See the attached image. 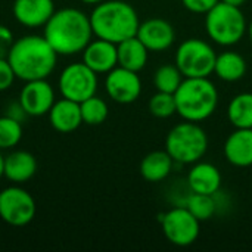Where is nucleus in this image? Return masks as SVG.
<instances>
[{
    "label": "nucleus",
    "instance_id": "obj_20",
    "mask_svg": "<svg viewBox=\"0 0 252 252\" xmlns=\"http://www.w3.org/2000/svg\"><path fill=\"white\" fill-rule=\"evenodd\" d=\"M117 52H118V66H123L126 69L139 72L140 69L145 68L148 62L149 50L136 35L118 43Z\"/></svg>",
    "mask_w": 252,
    "mask_h": 252
},
{
    "label": "nucleus",
    "instance_id": "obj_36",
    "mask_svg": "<svg viewBox=\"0 0 252 252\" xmlns=\"http://www.w3.org/2000/svg\"><path fill=\"white\" fill-rule=\"evenodd\" d=\"M247 31H248L250 38H251V41H252V19H251V22H250V25H248V28H247Z\"/></svg>",
    "mask_w": 252,
    "mask_h": 252
},
{
    "label": "nucleus",
    "instance_id": "obj_24",
    "mask_svg": "<svg viewBox=\"0 0 252 252\" xmlns=\"http://www.w3.org/2000/svg\"><path fill=\"white\" fill-rule=\"evenodd\" d=\"M185 207L199 221H207V220L213 219L219 210L214 195H204V193H195V192H192V195L188 196Z\"/></svg>",
    "mask_w": 252,
    "mask_h": 252
},
{
    "label": "nucleus",
    "instance_id": "obj_8",
    "mask_svg": "<svg viewBox=\"0 0 252 252\" xmlns=\"http://www.w3.org/2000/svg\"><path fill=\"white\" fill-rule=\"evenodd\" d=\"M58 84L62 97L81 103L96 94L97 74L84 62L69 63L62 69Z\"/></svg>",
    "mask_w": 252,
    "mask_h": 252
},
{
    "label": "nucleus",
    "instance_id": "obj_15",
    "mask_svg": "<svg viewBox=\"0 0 252 252\" xmlns=\"http://www.w3.org/2000/svg\"><path fill=\"white\" fill-rule=\"evenodd\" d=\"M15 19L30 28L44 27L55 12L53 0H15L13 1Z\"/></svg>",
    "mask_w": 252,
    "mask_h": 252
},
{
    "label": "nucleus",
    "instance_id": "obj_28",
    "mask_svg": "<svg viewBox=\"0 0 252 252\" xmlns=\"http://www.w3.org/2000/svg\"><path fill=\"white\" fill-rule=\"evenodd\" d=\"M149 111L157 118H170L171 115L177 114L174 94L157 92L149 100Z\"/></svg>",
    "mask_w": 252,
    "mask_h": 252
},
{
    "label": "nucleus",
    "instance_id": "obj_14",
    "mask_svg": "<svg viewBox=\"0 0 252 252\" xmlns=\"http://www.w3.org/2000/svg\"><path fill=\"white\" fill-rule=\"evenodd\" d=\"M83 62L96 74H108L118 65L117 44L103 38L92 40L83 50Z\"/></svg>",
    "mask_w": 252,
    "mask_h": 252
},
{
    "label": "nucleus",
    "instance_id": "obj_21",
    "mask_svg": "<svg viewBox=\"0 0 252 252\" xmlns=\"http://www.w3.org/2000/svg\"><path fill=\"white\" fill-rule=\"evenodd\" d=\"M174 165V159L167 151H155L148 154L140 162V174L146 182L158 183L165 180Z\"/></svg>",
    "mask_w": 252,
    "mask_h": 252
},
{
    "label": "nucleus",
    "instance_id": "obj_33",
    "mask_svg": "<svg viewBox=\"0 0 252 252\" xmlns=\"http://www.w3.org/2000/svg\"><path fill=\"white\" fill-rule=\"evenodd\" d=\"M220 1L227 3V4H232V6H238V7H241V6H244V4H245V1H247V0H220Z\"/></svg>",
    "mask_w": 252,
    "mask_h": 252
},
{
    "label": "nucleus",
    "instance_id": "obj_22",
    "mask_svg": "<svg viewBox=\"0 0 252 252\" xmlns=\"http://www.w3.org/2000/svg\"><path fill=\"white\" fill-rule=\"evenodd\" d=\"M214 74L227 83L239 81L247 74V62L244 56L236 52H223L216 59Z\"/></svg>",
    "mask_w": 252,
    "mask_h": 252
},
{
    "label": "nucleus",
    "instance_id": "obj_25",
    "mask_svg": "<svg viewBox=\"0 0 252 252\" xmlns=\"http://www.w3.org/2000/svg\"><path fill=\"white\" fill-rule=\"evenodd\" d=\"M80 109H81L83 123L87 126H99V124L105 123V120L108 118V114H109L106 102L103 99L97 97L96 94L83 100L80 103Z\"/></svg>",
    "mask_w": 252,
    "mask_h": 252
},
{
    "label": "nucleus",
    "instance_id": "obj_19",
    "mask_svg": "<svg viewBox=\"0 0 252 252\" xmlns=\"http://www.w3.org/2000/svg\"><path fill=\"white\" fill-rule=\"evenodd\" d=\"M35 171L37 161L34 155L27 151H15L4 157L3 176L16 185L28 182L35 174Z\"/></svg>",
    "mask_w": 252,
    "mask_h": 252
},
{
    "label": "nucleus",
    "instance_id": "obj_18",
    "mask_svg": "<svg viewBox=\"0 0 252 252\" xmlns=\"http://www.w3.org/2000/svg\"><path fill=\"white\" fill-rule=\"evenodd\" d=\"M188 185L195 193L216 195L221 188V173L210 162H195L188 174Z\"/></svg>",
    "mask_w": 252,
    "mask_h": 252
},
{
    "label": "nucleus",
    "instance_id": "obj_23",
    "mask_svg": "<svg viewBox=\"0 0 252 252\" xmlns=\"http://www.w3.org/2000/svg\"><path fill=\"white\" fill-rule=\"evenodd\" d=\"M227 117L236 128H252V93L236 94L229 103Z\"/></svg>",
    "mask_w": 252,
    "mask_h": 252
},
{
    "label": "nucleus",
    "instance_id": "obj_26",
    "mask_svg": "<svg viewBox=\"0 0 252 252\" xmlns=\"http://www.w3.org/2000/svg\"><path fill=\"white\" fill-rule=\"evenodd\" d=\"M183 81V74L180 69L174 65H162L159 66L154 74V84L158 92L165 93H176L179 86Z\"/></svg>",
    "mask_w": 252,
    "mask_h": 252
},
{
    "label": "nucleus",
    "instance_id": "obj_1",
    "mask_svg": "<svg viewBox=\"0 0 252 252\" xmlns=\"http://www.w3.org/2000/svg\"><path fill=\"white\" fill-rule=\"evenodd\" d=\"M43 35L58 55L80 53L93 37L90 16L75 7L55 10L44 25Z\"/></svg>",
    "mask_w": 252,
    "mask_h": 252
},
{
    "label": "nucleus",
    "instance_id": "obj_3",
    "mask_svg": "<svg viewBox=\"0 0 252 252\" xmlns=\"http://www.w3.org/2000/svg\"><path fill=\"white\" fill-rule=\"evenodd\" d=\"M93 35L115 44L134 37L139 30V16L131 4L123 0H105L90 13Z\"/></svg>",
    "mask_w": 252,
    "mask_h": 252
},
{
    "label": "nucleus",
    "instance_id": "obj_32",
    "mask_svg": "<svg viewBox=\"0 0 252 252\" xmlns=\"http://www.w3.org/2000/svg\"><path fill=\"white\" fill-rule=\"evenodd\" d=\"M6 115L10 117V118H13V120H16V121H19V123H22V121L28 117L27 112H25V109H24L22 105L19 103V100L15 102V103H10V105L7 106Z\"/></svg>",
    "mask_w": 252,
    "mask_h": 252
},
{
    "label": "nucleus",
    "instance_id": "obj_34",
    "mask_svg": "<svg viewBox=\"0 0 252 252\" xmlns=\"http://www.w3.org/2000/svg\"><path fill=\"white\" fill-rule=\"evenodd\" d=\"M3 167H4V157H1L0 154V179L3 177Z\"/></svg>",
    "mask_w": 252,
    "mask_h": 252
},
{
    "label": "nucleus",
    "instance_id": "obj_17",
    "mask_svg": "<svg viewBox=\"0 0 252 252\" xmlns=\"http://www.w3.org/2000/svg\"><path fill=\"white\" fill-rule=\"evenodd\" d=\"M49 121L52 127L59 133H71L77 130L83 123L80 103L62 97L61 100L55 102L53 106L50 108Z\"/></svg>",
    "mask_w": 252,
    "mask_h": 252
},
{
    "label": "nucleus",
    "instance_id": "obj_10",
    "mask_svg": "<svg viewBox=\"0 0 252 252\" xmlns=\"http://www.w3.org/2000/svg\"><path fill=\"white\" fill-rule=\"evenodd\" d=\"M35 201L25 189L9 186L0 192V219L13 227L30 224L35 217Z\"/></svg>",
    "mask_w": 252,
    "mask_h": 252
},
{
    "label": "nucleus",
    "instance_id": "obj_35",
    "mask_svg": "<svg viewBox=\"0 0 252 252\" xmlns=\"http://www.w3.org/2000/svg\"><path fill=\"white\" fill-rule=\"evenodd\" d=\"M81 1H84V3H87V4H99V3H102V1H105V0H81Z\"/></svg>",
    "mask_w": 252,
    "mask_h": 252
},
{
    "label": "nucleus",
    "instance_id": "obj_12",
    "mask_svg": "<svg viewBox=\"0 0 252 252\" xmlns=\"http://www.w3.org/2000/svg\"><path fill=\"white\" fill-rule=\"evenodd\" d=\"M19 103L28 117L46 115L55 103V90L46 78L25 81L19 93Z\"/></svg>",
    "mask_w": 252,
    "mask_h": 252
},
{
    "label": "nucleus",
    "instance_id": "obj_5",
    "mask_svg": "<svg viewBox=\"0 0 252 252\" xmlns=\"http://www.w3.org/2000/svg\"><path fill=\"white\" fill-rule=\"evenodd\" d=\"M205 15V30L214 43L233 46L244 38L248 25L241 7L219 1Z\"/></svg>",
    "mask_w": 252,
    "mask_h": 252
},
{
    "label": "nucleus",
    "instance_id": "obj_4",
    "mask_svg": "<svg viewBox=\"0 0 252 252\" xmlns=\"http://www.w3.org/2000/svg\"><path fill=\"white\" fill-rule=\"evenodd\" d=\"M177 114L185 121L199 123L210 118L219 105L217 87L208 77L185 78L174 93Z\"/></svg>",
    "mask_w": 252,
    "mask_h": 252
},
{
    "label": "nucleus",
    "instance_id": "obj_7",
    "mask_svg": "<svg viewBox=\"0 0 252 252\" xmlns=\"http://www.w3.org/2000/svg\"><path fill=\"white\" fill-rule=\"evenodd\" d=\"M216 59L217 53L210 43L201 38H188L177 47L174 63L185 78H199L214 72Z\"/></svg>",
    "mask_w": 252,
    "mask_h": 252
},
{
    "label": "nucleus",
    "instance_id": "obj_27",
    "mask_svg": "<svg viewBox=\"0 0 252 252\" xmlns=\"http://www.w3.org/2000/svg\"><path fill=\"white\" fill-rule=\"evenodd\" d=\"M22 139V123L7 117H0V149L15 148Z\"/></svg>",
    "mask_w": 252,
    "mask_h": 252
},
{
    "label": "nucleus",
    "instance_id": "obj_16",
    "mask_svg": "<svg viewBox=\"0 0 252 252\" xmlns=\"http://www.w3.org/2000/svg\"><path fill=\"white\" fill-rule=\"evenodd\" d=\"M224 158L235 167L252 165V128H236L224 142Z\"/></svg>",
    "mask_w": 252,
    "mask_h": 252
},
{
    "label": "nucleus",
    "instance_id": "obj_9",
    "mask_svg": "<svg viewBox=\"0 0 252 252\" xmlns=\"http://www.w3.org/2000/svg\"><path fill=\"white\" fill-rule=\"evenodd\" d=\"M164 236L176 247H189L196 242L201 226L199 220L186 208L176 207L159 216Z\"/></svg>",
    "mask_w": 252,
    "mask_h": 252
},
{
    "label": "nucleus",
    "instance_id": "obj_11",
    "mask_svg": "<svg viewBox=\"0 0 252 252\" xmlns=\"http://www.w3.org/2000/svg\"><path fill=\"white\" fill-rule=\"evenodd\" d=\"M105 89L108 96L114 102L128 105L139 99L142 93V81L137 72L126 69L123 66H115L106 74Z\"/></svg>",
    "mask_w": 252,
    "mask_h": 252
},
{
    "label": "nucleus",
    "instance_id": "obj_2",
    "mask_svg": "<svg viewBox=\"0 0 252 252\" xmlns=\"http://www.w3.org/2000/svg\"><path fill=\"white\" fill-rule=\"evenodd\" d=\"M58 53L44 35H24L13 41L7 61L22 81L47 78L56 66Z\"/></svg>",
    "mask_w": 252,
    "mask_h": 252
},
{
    "label": "nucleus",
    "instance_id": "obj_29",
    "mask_svg": "<svg viewBox=\"0 0 252 252\" xmlns=\"http://www.w3.org/2000/svg\"><path fill=\"white\" fill-rule=\"evenodd\" d=\"M16 75L7 61V58H0V92L7 90L13 81H15Z\"/></svg>",
    "mask_w": 252,
    "mask_h": 252
},
{
    "label": "nucleus",
    "instance_id": "obj_13",
    "mask_svg": "<svg viewBox=\"0 0 252 252\" xmlns=\"http://www.w3.org/2000/svg\"><path fill=\"white\" fill-rule=\"evenodd\" d=\"M136 37L149 52H164L176 40L173 25L161 18H151L139 25Z\"/></svg>",
    "mask_w": 252,
    "mask_h": 252
},
{
    "label": "nucleus",
    "instance_id": "obj_31",
    "mask_svg": "<svg viewBox=\"0 0 252 252\" xmlns=\"http://www.w3.org/2000/svg\"><path fill=\"white\" fill-rule=\"evenodd\" d=\"M13 34L12 31L4 27V25H0V58H7V53L13 44Z\"/></svg>",
    "mask_w": 252,
    "mask_h": 252
},
{
    "label": "nucleus",
    "instance_id": "obj_6",
    "mask_svg": "<svg viewBox=\"0 0 252 252\" xmlns=\"http://www.w3.org/2000/svg\"><path fill=\"white\" fill-rule=\"evenodd\" d=\"M208 149V136L196 123L185 121L170 130L165 139V151L179 164L198 162Z\"/></svg>",
    "mask_w": 252,
    "mask_h": 252
},
{
    "label": "nucleus",
    "instance_id": "obj_30",
    "mask_svg": "<svg viewBox=\"0 0 252 252\" xmlns=\"http://www.w3.org/2000/svg\"><path fill=\"white\" fill-rule=\"evenodd\" d=\"M220 0H182L183 6L193 13H207L210 12Z\"/></svg>",
    "mask_w": 252,
    "mask_h": 252
}]
</instances>
